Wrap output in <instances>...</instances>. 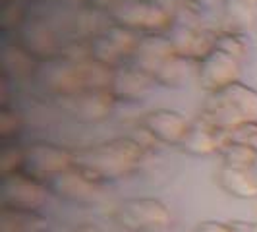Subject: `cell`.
I'll return each mask as SVG.
<instances>
[{"instance_id":"6da1fadb","label":"cell","mask_w":257,"mask_h":232,"mask_svg":"<svg viewBox=\"0 0 257 232\" xmlns=\"http://www.w3.org/2000/svg\"><path fill=\"white\" fill-rule=\"evenodd\" d=\"M145 153L147 149L136 138H114L74 149V167L106 184L134 176L142 167Z\"/></svg>"},{"instance_id":"7a4b0ae2","label":"cell","mask_w":257,"mask_h":232,"mask_svg":"<svg viewBox=\"0 0 257 232\" xmlns=\"http://www.w3.org/2000/svg\"><path fill=\"white\" fill-rule=\"evenodd\" d=\"M108 20L140 35L168 33L176 22L155 0H114L106 10Z\"/></svg>"},{"instance_id":"3957f363","label":"cell","mask_w":257,"mask_h":232,"mask_svg":"<svg viewBox=\"0 0 257 232\" xmlns=\"http://www.w3.org/2000/svg\"><path fill=\"white\" fill-rule=\"evenodd\" d=\"M114 220L128 232H159L172 224V213L157 197H130L116 207Z\"/></svg>"},{"instance_id":"277c9868","label":"cell","mask_w":257,"mask_h":232,"mask_svg":"<svg viewBox=\"0 0 257 232\" xmlns=\"http://www.w3.org/2000/svg\"><path fill=\"white\" fill-rule=\"evenodd\" d=\"M49 184L27 172H16L0 176V207L41 211L51 199Z\"/></svg>"},{"instance_id":"5b68a950","label":"cell","mask_w":257,"mask_h":232,"mask_svg":"<svg viewBox=\"0 0 257 232\" xmlns=\"http://www.w3.org/2000/svg\"><path fill=\"white\" fill-rule=\"evenodd\" d=\"M16 41L26 49L39 64L54 60L62 54L64 39L47 18L29 16L24 26L16 31Z\"/></svg>"},{"instance_id":"8992f818","label":"cell","mask_w":257,"mask_h":232,"mask_svg":"<svg viewBox=\"0 0 257 232\" xmlns=\"http://www.w3.org/2000/svg\"><path fill=\"white\" fill-rule=\"evenodd\" d=\"M74 167V149L52 142H33L26 145L24 172L47 182Z\"/></svg>"},{"instance_id":"52a82bcc","label":"cell","mask_w":257,"mask_h":232,"mask_svg":"<svg viewBox=\"0 0 257 232\" xmlns=\"http://www.w3.org/2000/svg\"><path fill=\"white\" fill-rule=\"evenodd\" d=\"M33 79L56 99L70 97V95H76L79 91H85L83 89L81 64L70 62L64 56H58V58L49 60V62H41Z\"/></svg>"},{"instance_id":"ba28073f","label":"cell","mask_w":257,"mask_h":232,"mask_svg":"<svg viewBox=\"0 0 257 232\" xmlns=\"http://www.w3.org/2000/svg\"><path fill=\"white\" fill-rule=\"evenodd\" d=\"M49 188L52 195L77 205H95L103 199L104 192L103 182L95 180L93 176L77 167L68 168L49 180Z\"/></svg>"},{"instance_id":"9c48e42d","label":"cell","mask_w":257,"mask_h":232,"mask_svg":"<svg viewBox=\"0 0 257 232\" xmlns=\"http://www.w3.org/2000/svg\"><path fill=\"white\" fill-rule=\"evenodd\" d=\"M240 74L242 62L220 49H213L197 64V81L209 93H217L234 81H240Z\"/></svg>"},{"instance_id":"30bf717a","label":"cell","mask_w":257,"mask_h":232,"mask_svg":"<svg viewBox=\"0 0 257 232\" xmlns=\"http://www.w3.org/2000/svg\"><path fill=\"white\" fill-rule=\"evenodd\" d=\"M56 101L60 103L66 114L83 124H97L110 118L114 106L118 104L110 91H79L76 95L62 97Z\"/></svg>"},{"instance_id":"8fae6325","label":"cell","mask_w":257,"mask_h":232,"mask_svg":"<svg viewBox=\"0 0 257 232\" xmlns=\"http://www.w3.org/2000/svg\"><path fill=\"white\" fill-rule=\"evenodd\" d=\"M168 37L174 45L176 54L193 62H199L203 56H207L215 49L217 31L211 27L186 22V20H176V24L168 31Z\"/></svg>"},{"instance_id":"7c38bea8","label":"cell","mask_w":257,"mask_h":232,"mask_svg":"<svg viewBox=\"0 0 257 232\" xmlns=\"http://www.w3.org/2000/svg\"><path fill=\"white\" fill-rule=\"evenodd\" d=\"M157 85L153 77L140 70L136 64L126 62L112 70L110 79V95L116 103H140Z\"/></svg>"},{"instance_id":"4fadbf2b","label":"cell","mask_w":257,"mask_h":232,"mask_svg":"<svg viewBox=\"0 0 257 232\" xmlns=\"http://www.w3.org/2000/svg\"><path fill=\"white\" fill-rule=\"evenodd\" d=\"M142 126L157 143L180 145L190 128V120L174 108H155L142 118Z\"/></svg>"},{"instance_id":"5bb4252c","label":"cell","mask_w":257,"mask_h":232,"mask_svg":"<svg viewBox=\"0 0 257 232\" xmlns=\"http://www.w3.org/2000/svg\"><path fill=\"white\" fill-rule=\"evenodd\" d=\"M174 54L176 51H174V45L168 37V33H147V35L140 37V43H138L136 52L130 62L155 79V74L167 64Z\"/></svg>"},{"instance_id":"9a60e30c","label":"cell","mask_w":257,"mask_h":232,"mask_svg":"<svg viewBox=\"0 0 257 232\" xmlns=\"http://www.w3.org/2000/svg\"><path fill=\"white\" fill-rule=\"evenodd\" d=\"M226 142H228L226 132L215 128L205 118L197 116L193 122H190V128L178 147L192 157H209V155L220 153L222 145Z\"/></svg>"},{"instance_id":"2e32d148","label":"cell","mask_w":257,"mask_h":232,"mask_svg":"<svg viewBox=\"0 0 257 232\" xmlns=\"http://www.w3.org/2000/svg\"><path fill=\"white\" fill-rule=\"evenodd\" d=\"M39 62L18 41H6L0 47V76L8 77L10 81L35 77Z\"/></svg>"},{"instance_id":"e0dca14e","label":"cell","mask_w":257,"mask_h":232,"mask_svg":"<svg viewBox=\"0 0 257 232\" xmlns=\"http://www.w3.org/2000/svg\"><path fill=\"white\" fill-rule=\"evenodd\" d=\"M217 184L222 192L236 199H255L257 197V178L251 172V167L220 165L217 172Z\"/></svg>"},{"instance_id":"ac0fdd59","label":"cell","mask_w":257,"mask_h":232,"mask_svg":"<svg viewBox=\"0 0 257 232\" xmlns=\"http://www.w3.org/2000/svg\"><path fill=\"white\" fill-rule=\"evenodd\" d=\"M51 222L39 211L0 207V232H49Z\"/></svg>"},{"instance_id":"d6986e66","label":"cell","mask_w":257,"mask_h":232,"mask_svg":"<svg viewBox=\"0 0 257 232\" xmlns=\"http://www.w3.org/2000/svg\"><path fill=\"white\" fill-rule=\"evenodd\" d=\"M197 64L199 62H193V60H188L180 54H174L167 64L155 74V81L161 87L180 89L186 83H190V79L193 76L197 77Z\"/></svg>"},{"instance_id":"ffe728a7","label":"cell","mask_w":257,"mask_h":232,"mask_svg":"<svg viewBox=\"0 0 257 232\" xmlns=\"http://www.w3.org/2000/svg\"><path fill=\"white\" fill-rule=\"evenodd\" d=\"M222 29H230L236 33H245L255 26L257 6L247 0H222Z\"/></svg>"},{"instance_id":"44dd1931","label":"cell","mask_w":257,"mask_h":232,"mask_svg":"<svg viewBox=\"0 0 257 232\" xmlns=\"http://www.w3.org/2000/svg\"><path fill=\"white\" fill-rule=\"evenodd\" d=\"M219 93L240 112L244 120H257V91L253 87L242 81H234Z\"/></svg>"},{"instance_id":"7402d4cb","label":"cell","mask_w":257,"mask_h":232,"mask_svg":"<svg viewBox=\"0 0 257 232\" xmlns=\"http://www.w3.org/2000/svg\"><path fill=\"white\" fill-rule=\"evenodd\" d=\"M89 52H91V60L106 66V68H112V70L118 68V66L130 62L128 58L124 56V52L116 47L104 31L89 41Z\"/></svg>"},{"instance_id":"603a6c76","label":"cell","mask_w":257,"mask_h":232,"mask_svg":"<svg viewBox=\"0 0 257 232\" xmlns=\"http://www.w3.org/2000/svg\"><path fill=\"white\" fill-rule=\"evenodd\" d=\"M220 159H222V165H230V167H251L253 161H255L257 151L253 147L245 145L242 142H228L222 145L220 149Z\"/></svg>"},{"instance_id":"cb8c5ba5","label":"cell","mask_w":257,"mask_h":232,"mask_svg":"<svg viewBox=\"0 0 257 232\" xmlns=\"http://www.w3.org/2000/svg\"><path fill=\"white\" fill-rule=\"evenodd\" d=\"M29 18L24 0H10L0 4V29L2 33H16Z\"/></svg>"},{"instance_id":"d4e9b609","label":"cell","mask_w":257,"mask_h":232,"mask_svg":"<svg viewBox=\"0 0 257 232\" xmlns=\"http://www.w3.org/2000/svg\"><path fill=\"white\" fill-rule=\"evenodd\" d=\"M24 165H26V147L18 145L16 142L2 143V149H0V176L22 172Z\"/></svg>"},{"instance_id":"484cf974","label":"cell","mask_w":257,"mask_h":232,"mask_svg":"<svg viewBox=\"0 0 257 232\" xmlns=\"http://www.w3.org/2000/svg\"><path fill=\"white\" fill-rule=\"evenodd\" d=\"M24 116L18 108L10 104L0 106V140L2 143L16 142V138L24 132Z\"/></svg>"},{"instance_id":"4316f807","label":"cell","mask_w":257,"mask_h":232,"mask_svg":"<svg viewBox=\"0 0 257 232\" xmlns=\"http://www.w3.org/2000/svg\"><path fill=\"white\" fill-rule=\"evenodd\" d=\"M215 49L228 52L234 58H238L240 62H244L245 54H247V43L244 39V33L220 29V31H217V37H215Z\"/></svg>"},{"instance_id":"83f0119b","label":"cell","mask_w":257,"mask_h":232,"mask_svg":"<svg viewBox=\"0 0 257 232\" xmlns=\"http://www.w3.org/2000/svg\"><path fill=\"white\" fill-rule=\"evenodd\" d=\"M104 33L110 37V41L114 43L116 47L120 49V51L124 52V56L132 60V56H134V52H136V47H138V43H140V33H136V31H132V29H126V27L122 26H116V24H108V27L104 29Z\"/></svg>"},{"instance_id":"f1b7e54d","label":"cell","mask_w":257,"mask_h":232,"mask_svg":"<svg viewBox=\"0 0 257 232\" xmlns=\"http://www.w3.org/2000/svg\"><path fill=\"white\" fill-rule=\"evenodd\" d=\"M228 140L242 142L257 151V120H245L240 126L228 132Z\"/></svg>"},{"instance_id":"f546056e","label":"cell","mask_w":257,"mask_h":232,"mask_svg":"<svg viewBox=\"0 0 257 232\" xmlns=\"http://www.w3.org/2000/svg\"><path fill=\"white\" fill-rule=\"evenodd\" d=\"M193 232H238L234 222H222V220H203L195 226Z\"/></svg>"},{"instance_id":"4dcf8cb0","label":"cell","mask_w":257,"mask_h":232,"mask_svg":"<svg viewBox=\"0 0 257 232\" xmlns=\"http://www.w3.org/2000/svg\"><path fill=\"white\" fill-rule=\"evenodd\" d=\"M112 2L114 0H85V6H91V8H97V10L106 12L112 6Z\"/></svg>"},{"instance_id":"1f68e13d","label":"cell","mask_w":257,"mask_h":232,"mask_svg":"<svg viewBox=\"0 0 257 232\" xmlns=\"http://www.w3.org/2000/svg\"><path fill=\"white\" fill-rule=\"evenodd\" d=\"M74 232H104L99 224H93V222H81V224H77Z\"/></svg>"},{"instance_id":"d6a6232c","label":"cell","mask_w":257,"mask_h":232,"mask_svg":"<svg viewBox=\"0 0 257 232\" xmlns=\"http://www.w3.org/2000/svg\"><path fill=\"white\" fill-rule=\"evenodd\" d=\"M238 232H257V222H234Z\"/></svg>"},{"instance_id":"836d02e7","label":"cell","mask_w":257,"mask_h":232,"mask_svg":"<svg viewBox=\"0 0 257 232\" xmlns=\"http://www.w3.org/2000/svg\"><path fill=\"white\" fill-rule=\"evenodd\" d=\"M251 172L255 174V178H257V155H255V161H253V165H251Z\"/></svg>"},{"instance_id":"e575fe53","label":"cell","mask_w":257,"mask_h":232,"mask_svg":"<svg viewBox=\"0 0 257 232\" xmlns=\"http://www.w3.org/2000/svg\"><path fill=\"white\" fill-rule=\"evenodd\" d=\"M247 2H251V4H255L257 6V0H247Z\"/></svg>"}]
</instances>
